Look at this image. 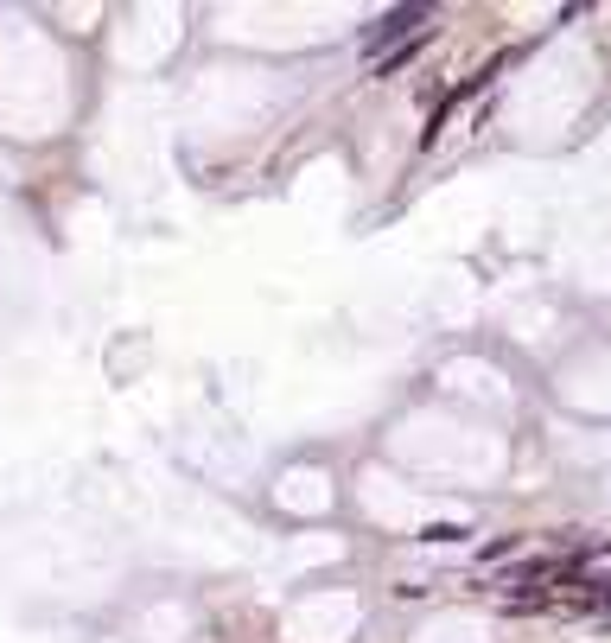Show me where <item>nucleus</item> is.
Instances as JSON below:
<instances>
[{
	"label": "nucleus",
	"mask_w": 611,
	"mask_h": 643,
	"mask_svg": "<svg viewBox=\"0 0 611 643\" xmlns=\"http://www.w3.org/2000/svg\"><path fill=\"white\" fill-rule=\"evenodd\" d=\"M427 20H433V7H395V13H382L376 26H363V51H370V58H389L395 45L421 39Z\"/></svg>",
	"instance_id": "f257e3e1"
},
{
	"label": "nucleus",
	"mask_w": 611,
	"mask_h": 643,
	"mask_svg": "<svg viewBox=\"0 0 611 643\" xmlns=\"http://www.w3.org/2000/svg\"><path fill=\"white\" fill-rule=\"evenodd\" d=\"M427 39H433V32H421V39H408V45H395L389 58H376V77H395V71H408V64L421 58V45H427Z\"/></svg>",
	"instance_id": "f03ea898"
},
{
	"label": "nucleus",
	"mask_w": 611,
	"mask_h": 643,
	"mask_svg": "<svg viewBox=\"0 0 611 643\" xmlns=\"http://www.w3.org/2000/svg\"><path fill=\"white\" fill-rule=\"evenodd\" d=\"M580 580H592V586H611V548L586 554V561H580Z\"/></svg>",
	"instance_id": "7ed1b4c3"
},
{
	"label": "nucleus",
	"mask_w": 611,
	"mask_h": 643,
	"mask_svg": "<svg viewBox=\"0 0 611 643\" xmlns=\"http://www.w3.org/2000/svg\"><path fill=\"white\" fill-rule=\"evenodd\" d=\"M465 535H471L465 523H427V529H421V542H465Z\"/></svg>",
	"instance_id": "20e7f679"
}]
</instances>
